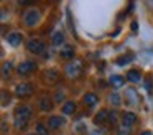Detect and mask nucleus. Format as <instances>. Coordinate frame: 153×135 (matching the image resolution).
<instances>
[{
    "mask_svg": "<svg viewBox=\"0 0 153 135\" xmlns=\"http://www.w3.org/2000/svg\"><path fill=\"white\" fill-rule=\"evenodd\" d=\"M59 99H64V91H58V92H56V95H54V101H56V102H61Z\"/></svg>",
    "mask_w": 153,
    "mask_h": 135,
    "instance_id": "nucleus-29",
    "label": "nucleus"
},
{
    "mask_svg": "<svg viewBox=\"0 0 153 135\" xmlns=\"http://www.w3.org/2000/svg\"><path fill=\"white\" fill-rule=\"evenodd\" d=\"M117 119H119L117 112H115V110H110V112H109V122H110V124H115Z\"/></svg>",
    "mask_w": 153,
    "mask_h": 135,
    "instance_id": "nucleus-27",
    "label": "nucleus"
},
{
    "mask_svg": "<svg viewBox=\"0 0 153 135\" xmlns=\"http://www.w3.org/2000/svg\"><path fill=\"white\" fill-rule=\"evenodd\" d=\"M38 105H40L41 112H51L53 110V101H51L48 95H41L40 101H38Z\"/></svg>",
    "mask_w": 153,
    "mask_h": 135,
    "instance_id": "nucleus-10",
    "label": "nucleus"
},
{
    "mask_svg": "<svg viewBox=\"0 0 153 135\" xmlns=\"http://www.w3.org/2000/svg\"><path fill=\"white\" fill-rule=\"evenodd\" d=\"M127 81L140 82L142 81V71L140 69H130V71H127Z\"/></svg>",
    "mask_w": 153,
    "mask_h": 135,
    "instance_id": "nucleus-20",
    "label": "nucleus"
},
{
    "mask_svg": "<svg viewBox=\"0 0 153 135\" xmlns=\"http://www.w3.org/2000/svg\"><path fill=\"white\" fill-rule=\"evenodd\" d=\"M143 86H145V89L150 92V91H152V79H148V78H146L145 81H143Z\"/></svg>",
    "mask_w": 153,
    "mask_h": 135,
    "instance_id": "nucleus-28",
    "label": "nucleus"
},
{
    "mask_svg": "<svg viewBox=\"0 0 153 135\" xmlns=\"http://www.w3.org/2000/svg\"><path fill=\"white\" fill-rule=\"evenodd\" d=\"M5 132H7V122H2V134H5Z\"/></svg>",
    "mask_w": 153,
    "mask_h": 135,
    "instance_id": "nucleus-30",
    "label": "nucleus"
},
{
    "mask_svg": "<svg viewBox=\"0 0 153 135\" xmlns=\"http://www.w3.org/2000/svg\"><path fill=\"white\" fill-rule=\"evenodd\" d=\"M33 92H35V87H33V84H30V82H22V84L15 86V95L20 97V99L30 97Z\"/></svg>",
    "mask_w": 153,
    "mask_h": 135,
    "instance_id": "nucleus-6",
    "label": "nucleus"
},
{
    "mask_svg": "<svg viewBox=\"0 0 153 135\" xmlns=\"http://www.w3.org/2000/svg\"><path fill=\"white\" fill-rule=\"evenodd\" d=\"M82 69H84L82 61L77 59V58H74L73 61H68L66 68H64V74H66L69 79H77L81 74H82Z\"/></svg>",
    "mask_w": 153,
    "mask_h": 135,
    "instance_id": "nucleus-3",
    "label": "nucleus"
},
{
    "mask_svg": "<svg viewBox=\"0 0 153 135\" xmlns=\"http://www.w3.org/2000/svg\"><path fill=\"white\" fill-rule=\"evenodd\" d=\"M109 84L112 86L114 89H120V87H123V84H125V78L120 76V74H112L109 78Z\"/></svg>",
    "mask_w": 153,
    "mask_h": 135,
    "instance_id": "nucleus-15",
    "label": "nucleus"
},
{
    "mask_svg": "<svg viewBox=\"0 0 153 135\" xmlns=\"http://www.w3.org/2000/svg\"><path fill=\"white\" fill-rule=\"evenodd\" d=\"M48 128H51V130H58V128L64 127L66 125V119L61 117V115H51L50 119H48Z\"/></svg>",
    "mask_w": 153,
    "mask_h": 135,
    "instance_id": "nucleus-9",
    "label": "nucleus"
},
{
    "mask_svg": "<svg viewBox=\"0 0 153 135\" xmlns=\"http://www.w3.org/2000/svg\"><path fill=\"white\" fill-rule=\"evenodd\" d=\"M27 49L30 53H33V54H43L46 51V45L40 38H31L27 41Z\"/></svg>",
    "mask_w": 153,
    "mask_h": 135,
    "instance_id": "nucleus-5",
    "label": "nucleus"
},
{
    "mask_svg": "<svg viewBox=\"0 0 153 135\" xmlns=\"http://www.w3.org/2000/svg\"><path fill=\"white\" fill-rule=\"evenodd\" d=\"M35 132H36V135H48V125L38 122L36 127H35Z\"/></svg>",
    "mask_w": 153,
    "mask_h": 135,
    "instance_id": "nucleus-22",
    "label": "nucleus"
},
{
    "mask_svg": "<svg viewBox=\"0 0 153 135\" xmlns=\"http://www.w3.org/2000/svg\"><path fill=\"white\" fill-rule=\"evenodd\" d=\"M59 56L63 59H68V61H73L74 59V48L71 45H64V46H61V49H59Z\"/></svg>",
    "mask_w": 153,
    "mask_h": 135,
    "instance_id": "nucleus-11",
    "label": "nucleus"
},
{
    "mask_svg": "<svg viewBox=\"0 0 153 135\" xmlns=\"http://www.w3.org/2000/svg\"><path fill=\"white\" fill-rule=\"evenodd\" d=\"M140 135H153V134H152V132H150V130H145V132H142V134H140Z\"/></svg>",
    "mask_w": 153,
    "mask_h": 135,
    "instance_id": "nucleus-32",
    "label": "nucleus"
},
{
    "mask_svg": "<svg viewBox=\"0 0 153 135\" xmlns=\"http://www.w3.org/2000/svg\"><path fill=\"white\" fill-rule=\"evenodd\" d=\"M146 5H148V7H153V2H152V0H148V2H146Z\"/></svg>",
    "mask_w": 153,
    "mask_h": 135,
    "instance_id": "nucleus-33",
    "label": "nucleus"
},
{
    "mask_svg": "<svg viewBox=\"0 0 153 135\" xmlns=\"http://www.w3.org/2000/svg\"><path fill=\"white\" fill-rule=\"evenodd\" d=\"M41 10L38 8V7H30V8L25 10L23 13V23L25 26H28V28H33V26L40 25L41 22Z\"/></svg>",
    "mask_w": 153,
    "mask_h": 135,
    "instance_id": "nucleus-2",
    "label": "nucleus"
},
{
    "mask_svg": "<svg viewBox=\"0 0 153 135\" xmlns=\"http://www.w3.org/2000/svg\"><path fill=\"white\" fill-rule=\"evenodd\" d=\"M31 117H33V107L28 104H22L17 107V110H15V117H13V125L17 130H23V128H27L28 122L31 120Z\"/></svg>",
    "mask_w": 153,
    "mask_h": 135,
    "instance_id": "nucleus-1",
    "label": "nucleus"
},
{
    "mask_svg": "<svg viewBox=\"0 0 153 135\" xmlns=\"http://www.w3.org/2000/svg\"><path fill=\"white\" fill-rule=\"evenodd\" d=\"M133 59H135V54H133V53H125V54L119 56V58L115 59V64L117 66H127L128 63H132Z\"/></svg>",
    "mask_w": 153,
    "mask_h": 135,
    "instance_id": "nucleus-18",
    "label": "nucleus"
},
{
    "mask_svg": "<svg viewBox=\"0 0 153 135\" xmlns=\"http://www.w3.org/2000/svg\"><path fill=\"white\" fill-rule=\"evenodd\" d=\"M64 31H61V30H56V31L51 35V43H53L54 46H64Z\"/></svg>",
    "mask_w": 153,
    "mask_h": 135,
    "instance_id": "nucleus-17",
    "label": "nucleus"
},
{
    "mask_svg": "<svg viewBox=\"0 0 153 135\" xmlns=\"http://www.w3.org/2000/svg\"><path fill=\"white\" fill-rule=\"evenodd\" d=\"M45 81L48 82V84H51V82H56L58 79H59V71H58L56 68H51V69H46L45 71Z\"/></svg>",
    "mask_w": 153,
    "mask_h": 135,
    "instance_id": "nucleus-12",
    "label": "nucleus"
},
{
    "mask_svg": "<svg viewBox=\"0 0 153 135\" xmlns=\"http://www.w3.org/2000/svg\"><path fill=\"white\" fill-rule=\"evenodd\" d=\"M25 135H36V132H31V134H25Z\"/></svg>",
    "mask_w": 153,
    "mask_h": 135,
    "instance_id": "nucleus-34",
    "label": "nucleus"
},
{
    "mask_svg": "<svg viewBox=\"0 0 153 135\" xmlns=\"http://www.w3.org/2000/svg\"><path fill=\"white\" fill-rule=\"evenodd\" d=\"M66 15H68V25H69V30L76 35V30H74V25H73V18H71V10L69 8L66 10Z\"/></svg>",
    "mask_w": 153,
    "mask_h": 135,
    "instance_id": "nucleus-25",
    "label": "nucleus"
},
{
    "mask_svg": "<svg viewBox=\"0 0 153 135\" xmlns=\"http://www.w3.org/2000/svg\"><path fill=\"white\" fill-rule=\"evenodd\" d=\"M10 94H8L7 91H2V107H7L8 104H10Z\"/></svg>",
    "mask_w": 153,
    "mask_h": 135,
    "instance_id": "nucleus-24",
    "label": "nucleus"
},
{
    "mask_svg": "<svg viewBox=\"0 0 153 135\" xmlns=\"http://www.w3.org/2000/svg\"><path fill=\"white\" fill-rule=\"evenodd\" d=\"M82 102L87 107H96V105L99 104V97H97V94H94V92H87V94H84Z\"/></svg>",
    "mask_w": 153,
    "mask_h": 135,
    "instance_id": "nucleus-13",
    "label": "nucleus"
},
{
    "mask_svg": "<svg viewBox=\"0 0 153 135\" xmlns=\"http://www.w3.org/2000/svg\"><path fill=\"white\" fill-rule=\"evenodd\" d=\"M5 41L10 46H13V48H18L22 45V41H23V36H22L20 31H10L5 35Z\"/></svg>",
    "mask_w": 153,
    "mask_h": 135,
    "instance_id": "nucleus-8",
    "label": "nucleus"
},
{
    "mask_svg": "<svg viewBox=\"0 0 153 135\" xmlns=\"http://www.w3.org/2000/svg\"><path fill=\"white\" fill-rule=\"evenodd\" d=\"M119 132H120V135H130V134H132V127L122 124V127L119 128Z\"/></svg>",
    "mask_w": 153,
    "mask_h": 135,
    "instance_id": "nucleus-26",
    "label": "nucleus"
},
{
    "mask_svg": "<svg viewBox=\"0 0 153 135\" xmlns=\"http://www.w3.org/2000/svg\"><path fill=\"white\" fill-rule=\"evenodd\" d=\"M137 28H138V25H137V22L132 23V31H137Z\"/></svg>",
    "mask_w": 153,
    "mask_h": 135,
    "instance_id": "nucleus-31",
    "label": "nucleus"
},
{
    "mask_svg": "<svg viewBox=\"0 0 153 135\" xmlns=\"http://www.w3.org/2000/svg\"><path fill=\"white\" fill-rule=\"evenodd\" d=\"M125 101H127V105H130V107H135V105L140 104V94L137 92L135 87L125 89Z\"/></svg>",
    "mask_w": 153,
    "mask_h": 135,
    "instance_id": "nucleus-7",
    "label": "nucleus"
},
{
    "mask_svg": "<svg viewBox=\"0 0 153 135\" xmlns=\"http://www.w3.org/2000/svg\"><path fill=\"white\" fill-rule=\"evenodd\" d=\"M105 122H109V110H105V109H100V110L97 112L96 115H94V124H96V125H100V124H105Z\"/></svg>",
    "mask_w": 153,
    "mask_h": 135,
    "instance_id": "nucleus-16",
    "label": "nucleus"
},
{
    "mask_svg": "<svg viewBox=\"0 0 153 135\" xmlns=\"http://www.w3.org/2000/svg\"><path fill=\"white\" fill-rule=\"evenodd\" d=\"M12 68H13V63H12V61L4 63V66H2V76H4V78H7V76L10 74Z\"/></svg>",
    "mask_w": 153,
    "mask_h": 135,
    "instance_id": "nucleus-23",
    "label": "nucleus"
},
{
    "mask_svg": "<svg viewBox=\"0 0 153 135\" xmlns=\"http://www.w3.org/2000/svg\"><path fill=\"white\" fill-rule=\"evenodd\" d=\"M36 69H38V63L31 61V59H25V61H22L20 64L17 66V72L20 76H30V74H33Z\"/></svg>",
    "mask_w": 153,
    "mask_h": 135,
    "instance_id": "nucleus-4",
    "label": "nucleus"
},
{
    "mask_svg": "<svg viewBox=\"0 0 153 135\" xmlns=\"http://www.w3.org/2000/svg\"><path fill=\"white\" fill-rule=\"evenodd\" d=\"M109 102L114 107H119V105L122 104V97H120L119 92H112V94H109Z\"/></svg>",
    "mask_w": 153,
    "mask_h": 135,
    "instance_id": "nucleus-21",
    "label": "nucleus"
},
{
    "mask_svg": "<svg viewBox=\"0 0 153 135\" xmlns=\"http://www.w3.org/2000/svg\"><path fill=\"white\" fill-rule=\"evenodd\" d=\"M61 112H63L64 115H73L74 112H76V102L74 101H66L63 104V107H61Z\"/></svg>",
    "mask_w": 153,
    "mask_h": 135,
    "instance_id": "nucleus-19",
    "label": "nucleus"
},
{
    "mask_svg": "<svg viewBox=\"0 0 153 135\" xmlns=\"http://www.w3.org/2000/svg\"><path fill=\"white\" fill-rule=\"evenodd\" d=\"M137 120H138V117H137L135 112H123L122 114V124L123 125H128V127H132L133 124H137Z\"/></svg>",
    "mask_w": 153,
    "mask_h": 135,
    "instance_id": "nucleus-14",
    "label": "nucleus"
}]
</instances>
